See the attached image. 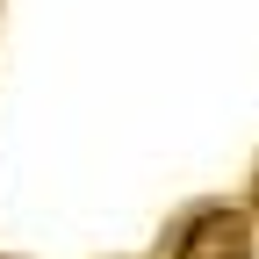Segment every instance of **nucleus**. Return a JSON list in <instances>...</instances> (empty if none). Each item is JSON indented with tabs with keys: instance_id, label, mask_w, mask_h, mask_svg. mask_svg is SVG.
Instances as JSON below:
<instances>
[{
	"instance_id": "1",
	"label": "nucleus",
	"mask_w": 259,
	"mask_h": 259,
	"mask_svg": "<svg viewBox=\"0 0 259 259\" xmlns=\"http://www.w3.org/2000/svg\"><path fill=\"white\" fill-rule=\"evenodd\" d=\"M173 259H252V216L245 209H202L180 231Z\"/></svg>"
},
{
	"instance_id": "2",
	"label": "nucleus",
	"mask_w": 259,
	"mask_h": 259,
	"mask_svg": "<svg viewBox=\"0 0 259 259\" xmlns=\"http://www.w3.org/2000/svg\"><path fill=\"white\" fill-rule=\"evenodd\" d=\"M252 209H259V173H252Z\"/></svg>"
}]
</instances>
